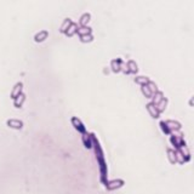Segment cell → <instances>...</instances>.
I'll use <instances>...</instances> for the list:
<instances>
[{"label":"cell","mask_w":194,"mask_h":194,"mask_svg":"<svg viewBox=\"0 0 194 194\" xmlns=\"http://www.w3.org/2000/svg\"><path fill=\"white\" fill-rule=\"evenodd\" d=\"M147 86H148V89L151 90V92H152L153 95H154L157 91H159V90H158V87H157V84L154 83V82H152V80L147 84Z\"/></svg>","instance_id":"25"},{"label":"cell","mask_w":194,"mask_h":194,"mask_svg":"<svg viewBox=\"0 0 194 194\" xmlns=\"http://www.w3.org/2000/svg\"><path fill=\"white\" fill-rule=\"evenodd\" d=\"M164 98H165L164 92H161V91H157V92L152 96V103L154 104V106H157V104H158L159 102H161Z\"/></svg>","instance_id":"10"},{"label":"cell","mask_w":194,"mask_h":194,"mask_svg":"<svg viewBox=\"0 0 194 194\" xmlns=\"http://www.w3.org/2000/svg\"><path fill=\"white\" fill-rule=\"evenodd\" d=\"M6 124H7L9 127L15 129V130H21L23 127V123L21 120H18V119H9L6 121Z\"/></svg>","instance_id":"4"},{"label":"cell","mask_w":194,"mask_h":194,"mask_svg":"<svg viewBox=\"0 0 194 194\" xmlns=\"http://www.w3.org/2000/svg\"><path fill=\"white\" fill-rule=\"evenodd\" d=\"M126 67H127V69L130 72V74L132 73V74H136L137 72H139V66H137V63L134 61V60H130L127 63H126Z\"/></svg>","instance_id":"12"},{"label":"cell","mask_w":194,"mask_h":194,"mask_svg":"<svg viewBox=\"0 0 194 194\" xmlns=\"http://www.w3.org/2000/svg\"><path fill=\"white\" fill-rule=\"evenodd\" d=\"M157 109H158V112H159V114L160 113H163V112L166 109V107H167V98H164L161 102H159L157 106Z\"/></svg>","instance_id":"18"},{"label":"cell","mask_w":194,"mask_h":194,"mask_svg":"<svg viewBox=\"0 0 194 194\" xmlns=\"http://www.w3.org/2000/svg\"><path fill=\"white\" fill-rule=\"evenodd\" d=\"M179 151H180V152L182 153V155L184 157L186 161H188V160L191 159V152H189V149H188L187 146H182L181 148H179Z\"/></svg>","instance_id":"17"},{"label":"cell","mask_w":194,"mask_h":194,"mask_svg":"<svg viewBox=\"0 0 194 194\" xmlns=\"http://www.w3.org/2000/svg\"><path fill=\"white\" fill-rule=\"evenodd\" d=\"M121 70L124 72L125 74H130V72H129L127 67H126V63H123V66H121Z\"/></svg>","instance_id":"27"},{"label":"cell","mask_w":194,"mask_h":194,"mask_svg":"<svg viewBox=\"0 0 194 194\" xmlns=\"http://www.w3.org/2000/svg\"><path fill=\"white\" fill-rule=\"evenodd\" d=\"M124 181L123 180H112V181H107V183H106V187H107V189H109V191H114V189H119V188H121L123 186H124Z\"/></svg>","instance_id":"1"},{"label":"cell","mask_w":194,"mask_h":194,"mask_svg":"<svg viewBox=\"0 0 194 194\" xmlns=\"http://www.w3.org/2000/svg\"><path fill=\"white\" fill-rule=\"evenodd\" d=\"M123 60L121 58H115L111 62V68L114 73H119L121 72V66H123Z\"/></svg>","instance_id":"3"},{"label":"cell","mask_w":194,"mask_h":194,"mask_svg":"<svg viewBox=\"0 0 194 194\" xmlns=\"http://www.w3.org/2000/svg\"><path fill=\"white\" fill-rule=\"evenodd\" d=\"M149 82H151V79H149V78H147V77H143V75H139V77H136V78H135V83L141 85V86L147 85Z\"/></svg>","instance_id":"15"},{"label":"cell","mask_w":194,"mask_h":194,"mask_svg":"<svg viewBox=\"0 0 194 194\" xmlns=\"http://www.w3.org/2000/svg\"><path fill=\"white\" fill-rule=\"evenodd\" d=\"M72 23H73V21H72L70 18H66V20L63 21V23H62L61 28H60V32H61V33H66L67 29L72 26Z\"/></svg>","instance_id":"16"},{"label":"cell","mask_w":194,"mask_h":194,"mask_svg":"<svg viewBox=\"0 0 194 194\" xmlns=\"http://www.w3.org/2000/svg\"><path fill=\"white\" fill-rule=\"evenodd\" d=\"M22 89H23V84L22 83L16 84L14 86V89H12V91H11V98L15 99L18 95H21V94H22Z\"/></svg>","instance_id":"9"},{"label":"cell","mask_w":194,"mask_h":194,"mask_svg":"<svg viewBox=\"0 0 194 194\" xmlns=\"http://www.w3.org/2000/svg\"><path fill=\"white\" fill-rule=\"evenodd\" d=\"M175 158H176V163H180V164H184L187 163L184 157L182 155V153L179 151V149H175Z\"/></svg>","instance_id":"20"},{"label":"cell","mask_w":194,"mask_h":194,"mask_svg":"<svg viewBox=\"0 0 194 194\" xmlns=\"http://www.w3.org/2000/svg\"><path fill=\"white\" fill-rule=\"evenodd\" d=\"M77 33L82 37V35H86V34H91V28L90 27H78V30H77Z\"/></svg>","instance_id":"21"},{"label":"cell","mask_w":194,"mask_h":194,"mask_svg":"<svg viewBox=\"0 0 194 194\" xmlns=\"http://www.w3.org/2000/svg\"><path fill=\"white\" fill-rule=\"evenodd\" d=\"M47 37H49V32H47V30H40L39 33L35 34L34 40L37 42H42L47 39Z\"/></svg>","instance_id":"8"},{"label":"cell","mask_w":194,"mask_h":194,"mask_svg":"<svg viewBox=\"0 0 194 194\" xmlns=\"http://www.w3.org/2000/svg\"><path fill=\"white\" fill-rule=\"evenodd\" d=\"M83 143L86 148H92V137H91V134H87L85 132L83 134Z\"/></svg>","instance_id":"11"},{"label":"cell","mask_w":194,"mask_h":194,"mask_svg":"<svg viewBox=\"0 0 194 194\" xmlns=\"http://www.w3.org/2000/svg\"><path fill=\"white\" fill-rule=\"evenodd\" d=\"M160 127H161V130H163V132H164L165 135H170V131L167 130V127L165 126V123H164V121H160Z\"/></svg>","instance_id":"26"},{"label":"cell","mask_w":194,"mask_h":194,"mask_svg":"<svg viewBox=\"0 0 194 194\" xmlns=\"http://www.w3.org/2000/svg\"><path fill=\"white\" fill-rule=\"evenodd\" d=\"M167 153V158H169V161L171 163V164H175L176 163V158H175V149H167L166 151Z\"/></svg>","instance_id":"22"},{"label":"cell","mask_w":194,"mask_h":194,"mask_svg":"<svg viewBox=\"0 0 194 194\" xmlns=\"http://www.w3.org/2000/svg\"><path fill=\"white\" fill-rule=\"evenodd\" d=\"M165 126L167 127V130L171 132V131H175V130H181V124L176 120H166L164 121Z\"/></svg>","instance_id":"5"},{"label":"cell","mask_w":194,"mask_h":194,"mask_svg":"<svg viewBox=\"0 0 194 194\" xmlns=\"http://www.w3.org/2000/svg\"><path fill=\"white\" fill-rule=\"evenodd\" d=\"M94 40L92 34H86V35H82L80 37V42H91Z\"/></svg>","instance_id":"24"},{"label":"cell","mask_w":194,"mask_h":194,"mask_svg":"<svg viewBox=\"0 0 194 194\" xmlns=\"http://www.w3.org/2000/svg\"><path fill=\"white\" fill-rule=\"evenodd\" d=\"M141 91H142V94L144 95L146 98H152L153 94L151 92V90L148 89V86H147V85H143V86L141 87Z\"/></svg>","instance_id":"23"},{"label":"cell","mask_w":194,"mask_h":194,"mask_svg":"<svg viewBox=\"0 0 194 194\" xmlns=\"http://www.w3.org/2000/svg\"><path fill=\"white\" fill-rule=\"evenodd\" d=\"M146 108H147V111H148V113L151 114V117H152V118H154V119L159 118V112H158L157 107L153 104L152 102L147 103V104H146Z\"/></svg>","instance_id":"6"},{"label":"cell","mask_w":194,"mask_h":194,"mask_svg":"<svg viewBox=\"0 0 194 194\" xmlns=\"http://www.w3.org/2000/svg\"><path fill=\"white\" fill-rule=\"evenodd\" d=\"M90 18H91V15L85 12L84 15H82L80 20H79V23H80V27H86L87 23L90 22Z\"/></svg>","instance_id":"14"},{"label":"cell","mask_w":194,"mask_h":194,"mask_svg":"<svg viewBox=\"0 0 194 194\" xmlns=\"http://www.w3.org/2000/svg\"><path fill=\"white\" fill-rule=\"evenodd\" d=\"M70 121H72V125L74 126V129L78 130V132H80V134H85L86 132V129H85V126H84V124L82 123V120L79 118L73 117Z\"/></svg>","instance_id":"2"},{"label":"cell","mask_w":194,"mask_h":194,"mask_svg":"<svg viewBox=\"0 0 194 194\" xmlns=\"http://www.w3.org/2000/svg\"><path fill=\"white\" fill-rule=\"evenodd\" d=\"M171 143L175 146V148L176 149H179L181 148L182 146H186V142H184V139L183 137H177V136H171Z\"/></svg>","instance_id":"7"},{"label":"cell","mask_w":194,"mask_h":194,"mask_svg":"<svg viewBox=\"0 0 194 194\" xmlns=\"http://www.w3.org/2000/svg\"><path fill=\"white\" fill-rule=\"evenodd\" d=\"M77 30H78V24H75V23H72V26H70L68 29H67V32L64 33L67 37H73L74 34H77Z\"/></svg>","instance_id":"19"},{"label":"cell","mask_w":194,"mask_h":194,"mask_svg":"<svg viewBox=\"0 0 194 194\" xmlns=\"http://www.w3.org/2000/svg\"><path fill=\"white\" fill-rule=\"evenodd\" d=\"M24 101H26V95L22 92L21 95H18V96L14 99V106L16 107V108H21L22 104L24 103Z\"/></svg>","instance_id":"13"}]
</instances>
